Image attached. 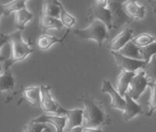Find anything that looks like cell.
Returning <instances> with one entry per match:
<instances>
[{
	"label": "cell",
	"instance_id": "obj_1",
	"mask_svg": "<svg viewBox=\"0 0 156 132\" xmlns=\"http://www.w3.org/2000/svg\"><path fill=\"white\" fill-rule=\"evenodd\" d=\"M80 101L84 105L83 127L98 128L99 126H106L111 122L110 116L100 101L88 94L82 96Z\"/></svg>",
	"mask_w": 156,
	"mask_h": 132
},
{
	"label": "cell",
	"instance_id": "obj_2",
	"mask_svg": "<svg viewBox=\"0 0 156 132\" xmlns=\"http://www.w3.org/2000/svg\"><path fill=\"white\" fill-rule=\"evenodd\" d=\"M9 43H10L11 46V54L8 59H6V61L4 62L5 71H9L10 66L26 59L34 51V49L30 47L29 43L23 40L21 30H17L10 33Z\"/></svg>",
	"mask_w": 156,
	"mask_h": 132
},
{
	"label": "cell",
	"instance_id": "obj_3",
	"mask_svg": "<svg viewBox=\"0 0 156 132\" xmlns=\"http://www.w3.org/2000/svg\"><path fill=\"white\" fill-rule=\"evenodd\" d=\"M108 30V29L103 22L99 20H94L86 29L74 30L73 33L77 38L82 40H93L98 44V46H101L103 42L109 37Z\"/></svg>",
	"mask_w": 156,
	"mask_h": 132
},
{
	"label": "cell",
	"instance_id": "obj_4",
	"mask_svg": "<svg viewBox=\"0 0 156 132\" xmlns=\"http://www.w3.org/2000/svg\"><path fill=\"white\" fill-rule=\"evenodd\" d=\"M87 20H89L90 23L94 20H99L103 22L108 30L112 29L111 16L109 10L108 9L107 0H100V1L93 2L87 11Z\"/></svg>",
	"mask_w": 156,
	"mask_h": 132
},
{
	"label": "cell",
	"instance_id": "obj_5",
	"mask_svg": "<svg viewBox=\"0 0 156 132\" xmlns=\"http://www.w3.org/2000/svg\"><path fill=\"white\" fill-rule=\"evenodd\" d=\"M108 9L110 12L111 25L113 30H118L124 24L130 23L132 20L126 15L123 9V2L108 1Z\"/></svg>",
	"mask_w": 156,
	"mask_h": 132
},
{
	"label": "cell",
	"instance_id": "obj_6",
	"mask_svg": "<svg viewBox=\"0 0 156 132\" xmlns=\"http://www.w3.org/2000/svg\"><path fill=\"white\" fill-rule=\"evenodd\" d=\"M41 107L42 110L48 113H54L57 116L66 115L67 110L62 108L60 105H58L54 99L52 98L50 87L45 85H41Z\"/></svg>",
	"mask_w": 156,
	"mask_h": 132
},
{
	"label": "cell",
	"instance_id": "obj_7",
	"mask_svg": "<svg viewBox=\"0 0 156 132\" xmlns=\"http://www.w3.org/2000/svg\"><path fill=\"white\" fill-rule=\"evenodd\" d=\"M111 54L115 59L118 68L121 72L126 71V72L135 73L139 69H143L145 64L147 63L144 61H140V60H135V59L125 57V56L118 53L117 51H111Z\"/></svg>",
	"mask_w": 156,
	"mask_h": 132
},
{
	"label": "cell",
	"instance_id": "obj_8",
	"mask_svg": "<svg viewBox=\"0 0 156 132\" xmlns=\"http://www.w3.org/2000/svg\"><path fill=\"white\" fill-rule=\"evenodd\" d=\"M148 85H149V81L145 77L144 73L143 72L138 73L132 78V80L129 84V91L127 93L129 95V96L133 100L136 101L140 98V96L142 95V93L145 91V89L147 88Z\"/></svg>",
	"mask_w": 156,
	"mask_h": 132
},
{
	"label": "cell",
	"instance_id": "obj_9",
	"mask_svg": "<svg viewBox=\"0 0 156 132\" xmlns=\"http://www.w3.org/2000/svg\"><path fill=\"white\" fill-rule=\"evenodd\" d=\"M101 92L102 93H107L110 96L111 98V103L110 106L111 107L119 110H124L126 100L123 96H121L119 92L112 86L111 83L108 80H103L101 84Z\"/></svg>",
	"mask_w": 156,
	"mask_h": 132
},
{
	"label": "cell",
	"instance_id": "obj_10",
	"mask_svg": "<svg viewBox=\"0 0 156 132\" xmlns=\"http://www.w3.org/2000/svg\"><path fill=\"white\" fill-rule=\"evenodd\" d=\"M31 121L35 123H50L54 126L55 132H64L65 126H66V117L61 116H51V115H41Z\"/></svg>",
	"mask_w": 156,
	"mask_h": 132
},
{
	"label": "cell",
	"instance_id": "obj_11",
	"mask_svg": "<svg viewBox=\"0 0 156 132\" xmlns=\"http://www.w3.org/2000/svg\"><path fill=\"white\" fill-rule=\"evenodd\" d=\"M124 98L126 100L125 107L123 110V117L125 121H129L136 116L143 113L141 106L136 103V101L133 100L128 93L125 94Z\"/></svg>",
	"mask_w": 156,
	"mask_h": 132
},
{
	"label": "cell",
	"instance_id": "obj_12",
	"mask_svg": "<svg viewBox=\"0 0 156 132\" xmlns=\"http://www.w3.org/2000/svg\"><path fill=\"white\" fill-rule=\"evenodd\" d=\"M123 9L126 15L131 19H142L145 16V8L140 6L133 0L123 2Z\"/></svg>",
	"mask_w": 156,
	"mask_h": 132
},
{
	"label": "cell",
	"instance_id": "obj_13",
	"mask_svg": "<svg viewBox=\"0 0 156 132\" xmlns=\"http://www.w3.org/2000/svg\"><path fill=\"white\" fill-rule=\"evenodd\" d=\"M77 127H83V110L79 108L67 110L64 132H68L72 128Z\"/></svg>",
	"mask_w": 156,
	"mask_h": 132
},
{
	"label": "cell",
	"instance_id": "obj_14",
	"mask_svg": "<svg viewBox=\"0 0 156 132\" xmlns=\"http://www.w3.org/2000/svg\"><path fill=\"white\" fill-rule=\"evenodd\" d=\"M133 32L130 29H125L121 32H119L116 37L113 38L110 43L111 51H119L122 49L128 42L132 40Z\"/></svg>",
	"mask_w": 156,
	"mask_h": 132
},
{
	"label": "cell",
	"instance_id": "obj_15",
	"mask_svg": "<svg viewBox=\"0 0 156 132\" xmlns=\"http://www.w3.org/2000/svg\"><path fill=\"white\" fill-rule=\"evenodd\" d=\"M69 30H67V31L64 33V35L62 37V38H57L55 36H51V35H48V34H42L41 35L37 41H36V44L38 46V48L41 50H48L51 45L55 44V43H60V44H63L65 39L67 38L68 34H69Z\"/></svg>",
	"mask_w": 156,
	"mask_h": 132
},
{
	"label": "cell",
	"instance_id": "obj_16",
	"mask_svg": "<svg viewBox=\"0 0 156 132\" xmlns=\"http://www.w3.org/2000/svg\"><path fill=\"white\" fill-rule=\"evenodd\" d=\"M135 75H136L135 73L126 72V71H122L119 75V77L117 79V91L121 96L124 97L125 94L128 92L129 84Z\"/></svg>",
	"mask_w": 156,
	"mask_h": 132
},
{
	"label": "cell",
	"instance_id": "obj_17",
	"mask_svg": "<svg viewBox=\"0 0 156 132\" xmlns=\"http://www.w3.org/2000/svg\"><path fill=\"white\" fill-rule=\"evenodd\" d=\"M32 19H33V14L27 9V7H25L15 13V17H14L15 26L18 29V30L23 31L26 24Z\"/></svg>",
	"mask_w": 156,
	"mask_h": 132
},
{
	"label": "cell",
	"instance_id": "obj_18",
	"mask_svg": "<svg viewBox=\"0 0 156 132\" xmlns=\"http://www.w3.org/2000/svg\"><path fill=\"white\" fill-rule=\"evenodd\" d=\"M24 98L32 106H41V86H30L21 90Z\"/></svg>",
	"mask_w": 156,
	"mask_h": 132
},
{
	"label": "cell",
	"instance_id": "obj_19",
	"mask_svg": "<svg viewBox=\"0 0 156 132\" xmlns=\"http://www.w3.org/2000/svg\"><path fill=\"white\" fill-rule=\"evenodd\" d=\"M26 7L25 0H17V1H12L7 4L0 3V15L8 17L12 12H17L20 9Z\"/></svg>",
	"mask_w": 156,
	"mask_h": 132
},
{
	"label": "cell",
	"instance_id": "obj_20",
	"mask_svg": "<svg viewBox=\"0 0 156 132\" xmlns=\"http://www.w3.org/2000/svg\"><path fill=\"white\" fill-rule=\"evenodd\" d=\"M60 4L61 2L59 1H44L42 5L41 14L47 17L59 19L61 13Z\"/></svg>",
	"mask_w": 156,
	"mask_h": 132
},
{
	"label": "cell",
	"instance_id": "obj_21",
	"mask_svg": "<svg viewBox=\"0 0 156 132\" xmlns=\"http://www.w3.org/2000/svg\"><path fill=\"white\" fill-rule=\"evenodd\" d=\"M40 27L43 31H46V30H51V29L60 30L63 27V25L59 19H54V18L47 17V16L41 14V16H40Z\"/></svg>",
	"mask_w": 156,
	"mask_h": 132
},
{
	"label": "cell",
	"instance_id": "obj_22",
	"mask_svg": "<svg viewBox=\"0 0 156 132\" xmlns=\"http://www.w3.org/2000/svg\"><path fill=\"white\" fill-rule=\"evenodd\" d=\"M118 53L128 57V58H131V59H135V60H140L142 61L141 59V55L140 53V48L137 47L132 40H130L129 42H128L122 49H120L119 51H117Z\"/></svg>",
	"mask_w": 156,
	"mask_h": 132
},
{
	"label": "cell",
	"instance_id": "obj_23",
	"mask_svg": "<svg viewBox=\"0 0 156 132\" xmlns=\"http://www.w3.org/2000/svg\"><path fill=\"white\" fill-rule=\"evenodd\" d=\"M14 86L15 78L9 70L5 71L4 74L0 75V93L10 91L14 88Z\"/></svg>",
	"mask_w": 156,
	"mask_h": 132
},
{
	"label": "cell",
	"instance_id": "obj_24",
	"mask_svg": "<svg viewBox=\"0 0 156 132\" xmlns=\"http://www.w3.org/2000/svg\"><path fill=\"white\" fill-rule=\"evenodd\" d=\"M142 72L150 83H156V55L145 64Z\"/></svg>",
	"mask_w": 156,
	"mask_h": 132
},
{
	"label": "cell",
	"instance_id": "obj_25",
	"mask_svg": "<svg viewBox=\"0 0 156 132\" xmlns=\"http://www.w3.org/2000/svg\"><path fill=\"white\" fill-rule=\"evenodd\" d=\"M148 86L151 88V97L148 104L146 105V109L143 112L146 116H151L156 108V83L149 82Z\"/></svg>",
	"mask_w": 156,
	"mask_h": 132
},
{
	"label": "cell",
	"instance_id": "obj_26",
	"mask_svg": "<svg viewBox=\"0 0 156 132\" xmlns=\"http://www.w3.org/2000/svg\"><path fill=\"white\" fill-rule=\"evenodd\" d=\"M132 42L139 48L146 47L155 42V38L149 33H141L132 39Z\"/></svg>",
	"mask_w": 156,
	"mask_h": 132
},
{
	"label": "cell",
	"instance_id": "obj_27",
	"mask_svg": "<svg viewBox=\"0 0 156 132\" xmlns=\"http://www.w3.org/2000/svg\"><path fill=\"white\" fill-rule=\"evenodd\" d=\"M60 9H61V13H60V18H59V19L62 21V25L65 26L67 29L72 28V27L74 25L75 21H76L75 18L73 17L71 14H69V13L64 9V8L62 7V3L60 4Z\"/></svg>",
	"mask_w": 156,
	"mask_h": 132
},
{
	"label": "cell",
	"instance_id": "obj_28",
	"mask_svg": "<svg viewBox=\"0 0 156 132\" xmlns=\"http://www.w3.org/2000/svg\"><path fill=\"white\" fill-rule=\"evenodd\" d=\"M140 53L142 61L148 62L154 55H156V41L143 48H140Z\"/></svg>",
	"mask_w": 156,
	"mask_h": 132
},
{
	"label": "cell",
	"instance_id": "obj_29",
	"mask_svg": "<svg viewBox=\"0 0 156 132\" xmlns=\"http://www.w3.org/2000/svg\"><path fill=\"white\" fill-rule=\"evenodd\" d=\"M48 126H46L45 124L35 123L30 120L25 125L23 128V132H42Z\"/></svg>",
	"mask_w": 156,
	"mask_h": 132
},
{
	"label": "cell",
	"instance_id": "obj_30",
	"mask_svg": "<svg viewBox=\"0 0 156 132\" xmlns=\"http://www.w3.org/2000/svg\"><path fill=\"white\" fill-rule=\"evenodd\" d=\"M9 40V34H1L0 35V50L3 47V45H5L6 43H8ZM6 58L3 57L2 55H0V62H5Z\"/></svg>",
	"mask_w": 156,
	"mask_h": 132
},
{
	"label": "cell",
	"instance_id": "obj_31",
	"mask_svg": "<svg viewBox=\"0 0 156 132\" xmlns=\"http://www.w3.org/2000/svg\"><path fill=\"white\" fill-rule=\"evenodd\" d=\"M82 132H103L100 128H90V127H83Z\"/></svg>",
	"mask_w": 156,
	"mask_h": 132
},
{
	"label": "cell",
	"instance_id": "obj_32",
	"mask_svg": "<svg viewBox=\"0 0 156 132\" xmlns=\"http://www.w3.org/2000/svg\"><path fill=\"white\" fill-rule=\"evenodd\" d=\"M149 4L151 6V9H152L153 13L156 15V0H150V1H149Z\"/></svg>",
	"mask_w": 156,
	"mask_h": 132
},
{
	"label": "cell",
	"instance_id": "obj_33",
	"mask_svg": "<svg viewBox=\"0 0 156 132\" xmlns=\"http://www.w3.org/2000/svg\"><path fill=\"white\" fill-rule=\"evenodd\" d=\"M82 131H83V127H77L72 128L68 132H82Z\"/></svg>",
	"mask_w": 156,
	"mask_h": 132
},
{
	"label": "cell",
	"instance_id": "obj_34",
	"mask_svg": "<svg viewBox=\"0 0 156 132\" xmlns=\"http://www.w3.org/2000/svg\"><path fill=\"white\" fill-rule=\"evenodd\" d=\"M42 132H51V128H50L49 127H46Z\"/></svg>",
	"mask_w": 156,
	"mask_h": 132
},
{
	"label": "cell",
	"instance_id": "obj_35",
	"mask_svg": "<svg viewBox=\"0 0 156 132\" xmlns=\"http://www.w3.org/2000/svg\"><path fill=\"white\" fill-rule=\"evenodd\" d=\"M1 69H2V68H1V65H0V72H1Z\"/></svg>",
	"mask_w": 156,
	"mask_h": 132
},
{
	"label": "cell",
	"instance_id": "obj_36",
	"mask_svg": "<svg viewBox=\"0 0 156 132\" xmlns=\"http://www.w3.org/2000/svg\"><path fill=\"white\" fill-rule=\"evenodd\" d=\"M1 17H2V16H1V15H0V18H1ZM1 34H2V33H1V32H0V35H1Z\"/></svg>",
	"mask_w": 156,
	"mask_h": 132
},
{
	"label": "cell",
	"instance_id": "obj_37",
	"mask_svg": "<svg viewBox=\"0 0 156 132\" xmlns=\"http://www.w3.org/2000/svg\"><path fill=\"white\" fill-rule=\"evenodd\" d=\"M155 109H156V108H155Z\"/></svg>",
	"mask_w": 156,
	"mask_h": 132
}]
</instances>
